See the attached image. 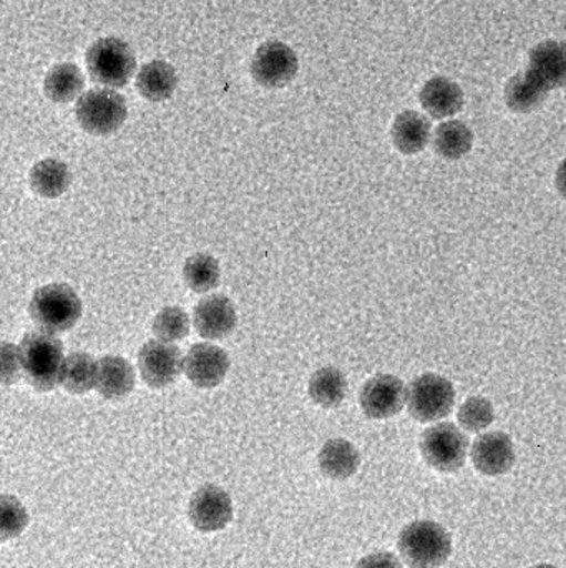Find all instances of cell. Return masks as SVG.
Here are the masks:
<instances>
[{
	"instance_id": "obj_22",
	"label": "cell",
	"mask_w": 566,
	"mask_h": 568,
	"mask_svg": "<svg viewBox=\"0 0 566 568\" xmlns=\"http://www.w3.org/2000/svg\"><path fill=\"white\" fill-rule=\"evenodd\" d=\"M548 90L528 72L512 77L505 87V102L517 113H531L547 99Z\"/></svg>"
},
{
	"instance_id": "obj_3",
	"label": "cell",
	"mask_w": 566,
	"mask_h": 568,
	"mask_svg": "<svg viewBox=\"0 0 566 568\" xmlns=\"http://www.w3.org/2000/svg\"><path fill=\"white\" fill-rule=\"evenodd\" d=\"M30 317L43 333H65L82 316V303L69 284L53 283L40 287L30 301Z\"/></svg>"
},
{
	"instance_id": "obj_32",
	"label": "cell",
	"mask_w": 566,
	"mask_h": 568,
	"mask_svg": "<svg viewBox=\"0 0 566 568\" xmlns=\"http://www.w3.org/2000/svg\"><path fill=\"white\" fill-rule=\"evenodd\" d=\"M356 568H404L398 557L389 552H375L364 557Z\"/></svg>"
},
{
	"instance_id": "obj_4",
	"label": "cell",
	"mask_w": 566,
	"mask_h": 568,
	"mask_svg": "<svg viewBox=\"0 0 566 568\" xmlns=\"http://www.w3.org/2000/svg\"><path fill=\"white\" fill-rule=\"evenodd\" d=\"M86 69L93 82L122 89L135 73V53L125 40L105 37L86 50Z\"/></svg>"
},
{
	"instance_id": "obj_29",
	"label": "cell",
	"mask_w": 566,
	"mask_h": 568,
	"mask_svg": "<svg viewBox=\"0 0 566 568\" xmlns=\"http://www.w3.org/2000/svg\"><path fill=\"white\" fill-rule=\"evenodd\" d=\"M494 419V406L485 397H469L459 409V423L469 433H482L492 426Z\"/></svg>"
},
{
	"instance_id": "obj_9",
	"label": "cell",
	"mask_w": 566,
	"mask_h": 568,
	"mask_svg": "<svg viewBox=\"0 0 566 568\" xmlns=\"http://www.w3.org/2000/svg\"><path fill=\"white\" fill-rule=\"evenodd\" d=\"M138 367L150 387L162 389L178 379L185 369L179 347L165 341H150L138 353Z\"/></svg>"
},
{
	"instance_id": "obj_20",
	"label": "cell",
	"mask_w": 566,
	"mask_h": 568,
	"mask_svg": "<svg viewBox=\"0 0 566 568\" xmlns=\"http://www.w3.org/2000/svg\"><path fill=\"white\" fill-rule=\"evenodd\" d=\"M178 85L175 69L165 60H152L140 70L136 89L150 102H163L173 95Z\"/></svg>"
},
{
	"instance_id": "obj_5",
	"label": "cell",
	"mask_w": 566,
	"mask_h": 568,
	"mask_svg": "<svg viewBox=\"0 0 566 568\" xmlns=\"http://www.w3.org/2000/svg\"><path fill=\"white\" fill-rule=\"evenodd\" d=\"M126 100L109 89H93L80 97L75 106L76 122L92 135H110L126 120Z\"/></svg>"
},
{
	"instance_id": "obj_1",
	"label": "cell",
	"mask_w": 566,
	"mask_h": 568,
	"mask_svg": "<svg viewBox=\"0 0 566 568\" xmlns=\"http://www.w3.org/2000/svg\"><path fill=\"white\" fill-rule=\"evenodd\" d=\"M22 367L30 386L40 393H49L62 383L63 357L62 343L53 334L30 333L20 344Z\"/></svg>"
},
{
	"instance_id": "obj_2",
	"label": "cell",
	"mask_w": 566,
	"mask_h": 568,
	"mask_svg": "<svg viewBox=\"0 0 566 568\" xmlns=\"http://www.w3.org/2000/svg\"><path fill=\"white\" fill-rule=\"evenodd\" d=\"M399 552L411 568H438L452 554L451 534L441 524L418 520L409 524L399 536Z\"/></svg>"
},
{
	"instance_id": "obj_21",
	"label": "cell",
	"mask_w": 566,
	"mask_h": 568,
	"mask_svg": "<svg viewBox=\"0 0 566 568\" xmlns=\"http://www.w3.org/2000/svg\"><path fill=\"white\" fill-rule=\"evenodd\" d=\"M70 182L72 173L60 160H42L30 170V189L43 199H59L69 190Z\"/></svg>"
},
{
	"instance_id": "obj_6",
	"label": "cell",
	"mask_w": 566,
	"mask_h": 568,
	"mask_svg": "<svg viewBox=\"0 0 566 568\" xmlns=\"http://www.w3.org/2000/svg\"><path fill=\"white\" fill-rule=\"evenodd\" d=\"M454 386L439 374H422L408 387V409L419 423L444 419L454 409Z\"/></svg>"
},
{
	"instance_id": "obj_23",
	"label": "cell",
	"mask_w": 566,
	"mask_h": 568,
	"mask_svg": "<svg viewBox=\"0 0 566 568\" xmlns=\"http://www.w3.org/2000/svg\"><path fill=\"white\" fill-rule=\"evenodd\" d=\"M83 87H85V79L75 63H59L52 67L43 82L45 95L55 103L72 102L80 95Z\"/></svg>"
},
{
	"instance_id": "obj_28",
	"label": "cell",
	"mask_w": 566,
	"mask_h": 568,
	"mask_svg": "<svg viewBox=\"0 0 566 568\" xmlns=\"http://www.w3.org/2000/svg\"><path fill=\"white\" fill-rule=\"evenodd\" d=\"M189 333V317L179 306L159 311L153 320V334L165 343H175Z\"/></svg>"
},
{
	"instance_id": "obj_10",
	"label": "cell",
	"mask_w": 566,
	"mask_h": 568,
	"mask_svg": "<svg viewBox=\"0 0 566 568\" xmlns=\"http://www.w3.org/2000/svg\"><path fill=\"white\" fill-rule=\"evenodd\" d=\"M359 403L369 419H389L408 404V387L399 377L379 374L364 384Z\"/></svg>"
},
{
	"instance_id": "obj_25",
	"label": "cell",
	"mask_w": 566,
	"mask_h": 568,
	"mask_svg": "<svg viewBox=\"0 0 566 568\" xmlns=\"http://www.w3.org/2000/svg\"><path fill=\"white\" fill-rule=\"evenodd\" d=\"M348 393V381L344 374L336 367H322L312 374L309 381V394L319 406L338 407Z\"/></svg>"
},
{
	"instance_id": "obj_15",
	"label": "cell",
	"mask_w": 566,
	"mask_h": 568,
	"mask_svg": "<svg viewBox=\"0 0 566 568\" xmlns=\"http://www.w3.org/2000/svg\"><path fill=\"white\" fill-rule=\"evenodd\" d=\"M196 331L206 339H222L236 326V310L223 294L205 297L196 304L193 313Z\"/></svg>"
},
{
	"instance_id": "obj_17",
	"label": "cell",
	"mask_w": 566,
	"mask_h": 568,
	"mask_svg": "<svg viewBox=\"0 0 566 568\" xmlns=\"http://www.w3.org/2000/svg\"><path fill=\"white\" fill-rule=\"evenodd\" d=\"M431 132V122L428 116L414 110H405L395 116L392 125V142L404 155H415L429 145Z\"/></svg>"
},
{
	"instance_id": "obj_30",
	"label": "cell",
	"mask_w": 566,
	"mask_h": 568,
	"mask_svg": "<svg viewBox=\"0 0 566 568\" xmlns=\"http://www.w3.org/2000/svg\"><path fill=\"white\" fill-rule=\"evenodd\" d=\"M29 524V516L16 497L0 499V539L9 540L20 536Z\"/></svg>"
},
{
	"instance_id": "obj_12",
	"label": "cell",
	"mask_w": 566,
	"mask_h": 568,
	"mask_svg": "<svg viewBox=\"0 0 566 568\" xmlns=\"http://www.w3.org/2000/svg\"><path fill=\"white\" fill-rule=\"evenodd\" d=\"M229 371V356L213 344H195L185 357V373L189 383L199 389H212L223 383Z\"/></svg>"
},
{
	"instance_id": "obj_31",
	"label": "cell",
	"mask_w": 566,
	"mask_h": 568,
	"mask_svg": "<svg viewBox=\"0 0 566 568\" xmlns=\"http://www.w3.org/2000/svg\"><path fill=\"white\" fill-rule=\"evenodd\" d=\"M22 367V353L20 346H13L10 343L2 344V383L6 386L16 383L20 377Z\"/></svg>"
},
{
	"instance_id": "obj_34",
	"label": "cell",
	"mask_w": 566,
	"mask_h": 568,
	"mask_svg": "<svg viewBox=\"0 0 566 568\" xmlns=\"http://www.w3.org/2000/svg\"><path fill=\"white\" fill-rule=\"evenodd\" d=\"M531 568H557V567L550 566V564H541V566H534Z\"/></svg>"
},
{
	"instance_id": "obj_13",
	"label": "cell",
	"mask_w": 566,
	"mask_h": 568,
	"mask_svg": "<svg viewBox=\"0 0 566 568\" xmlns=\"http://www.w3.org/2000/svg\"><path fill=\"white\" fill-rule=\"evenodd\" d=\"M472 463L488 477L504 476L515 464V446L505 433H487L472 446Z\"/></svg>"
},
{
	"instance_id": "obj_11",
	"label": "cell",
	"mask_w": 566,
	"mask_h": 568,
	"mask_svg": "<svg viewBox=\"0 0 566 568\" xmlns=\"http://www.w3.org/2000/svg\"><path fill=\"white\" fill-rule=\"evenodd\" d=\"M188 516L199 532H218L233 520L231 497L219 487H202L189 500Z\"/></svg>"
},
{
	"instance_id": "obj_24",
	"label": "cell",
	"mask_w": 566,
	"mask_h": 568,
	"mask_svg": "<svg viewBox=\"0 0 566 568\" xmlns=\"http://www.w3.org/2000/svg\"><path fill=\"white\" fill-rule=\"evenodd\" d=\"M474 145V133L459 120H449L434 133V149L445 160H459L467 155Z\"/></svg>"
},
{
	"instance_id": "obj_26",
	"label": "cell",
	"mask_w": 566,
	"mask_h": 568,
	"mask_svg": "<svg viewBox=\"0 0 566 568\" xmlns=\"http://www.w3.org/2000/svg\"><path fill=\"white\" fill-rule=\"evenodd\" d=\"M99 361L86 353H72L63 364L62 384L69 393L85 394L96 387Z\"/></svg>"
},
{
	"instance_id": "obj_14",
	"label": "cell",
	"mask_w": 566,
	"mask_h": 568,
	"mask_svg": "<svg viewBox=\"0 0 566 568\" xmlns=\"http://www.w3.org/2000/svg\"><path fill=\"white\" fill-rule=\"evenodd\" d=\"M527 72L550 90L566 85V45L558 40L538 43L531 52Z\"/></svg>"
},
{
	"instance_id": "obj_33",
	"label": "cell",
	"mask_w": 566,
	"mask_h": 568,
	"mask_svg": "<svg viewBox=\"0 0 566 568\" xmlns=\"http://www.w3.org/2000/svg\"><path fill=\"white\" fill-rule=\"evenodd\" d=\"M557 190L562 196L566 200V159L560 163L557 170Z\"/></svg>"
},
{
	"instance_id": "obj_19",
	"label": "cell",
	"mask_w": 566,
	"mask_h": 568,
	"mask_svg": "<svg viewBox=\"0 0 566 568\" xmlns=\"http://www.w3.org/2000/svg\"><path fill=\"white\" fill-rule=\"evenodd\" d=\"M359 466H361V456L349 440H328L319 453V469L329 479H349L358 473Z\"/></svg>"
},
{
	"instance_id": "obj_7",
	"label": "cell",
	"mask_w": 566,
	"mask_h": 568,
	"mask_svg": "<svg viewBox=\"0 0 566 568\" xmlns=\"http://www.w3.org/2000/svg\"><path fill=\"white\" fill-rule=\"evenodd\" d=\"M421 453L432 469L439 473H457L467 460L469 440L454 424H438L422 434Z\"/></svg>"
},
{
	"instance_id": "obj_16",
	"label": "cell",
	"mask_w": 566,
	"mask_h": 568,
	"mask_svg": "<svg viewBox=\"0 0 566 568\" xmlns=\"http://www.w3.org/2000/svg\"><path fill=\"white\" fill-rule=\"evenodd\" d=\"M421 103L432 119H451L464 106V92L454 80L434 77L422 87Z\"/></svg>"
},
{
	"instance_id": "obj_8",
	"label": "cell",
	"mask_w": 566,
	"mask_h": 568,
	"mask_svg": "<svg viewBox=\"0 0 566 568\" xmlns=\"http://www.w3.org/2000/svg\"><path fill=\"white\" fill-rule=\"evenodd\" d=\"M298 69L299 60L295 50L278 40L263 43L253 57V79L268 89L288 85L295 79Z\"/></svg>"
},
{
	"instance_id": "obj_27",
	"label": "cell",
	"mask_w": 566,
	"mask_h": 568,
	"mask_svg": "<svg viewBox=\"0 0 566 568\" xmlns=\"http://www.w3.org/2000/svg\"><path fill=\"white\" fill-rule=\"evenodd\" d=\"M219 265L216 258L212 255H193L192 258L186 260L185 268H183V278H185L186 286L195 293H208L215 290L219 283Z\"/></svg>"
},
{
	"instance_id": "obj_18",
	"label": "cell",
	"mask_w": 566,
	"mask_h": 568,
	"mask_svg": "<svg viewBox=\"0 0 566 568\" xmlns=\"http://www.w3.org/2000/svg\"><path fill=\"white\" fill-rule=\"evenodd\" d=\"M135 383V369L125 357L105 356L99 361L96 389L105 399H122L128 396Z\"/></svg>"
}]
</instances>
